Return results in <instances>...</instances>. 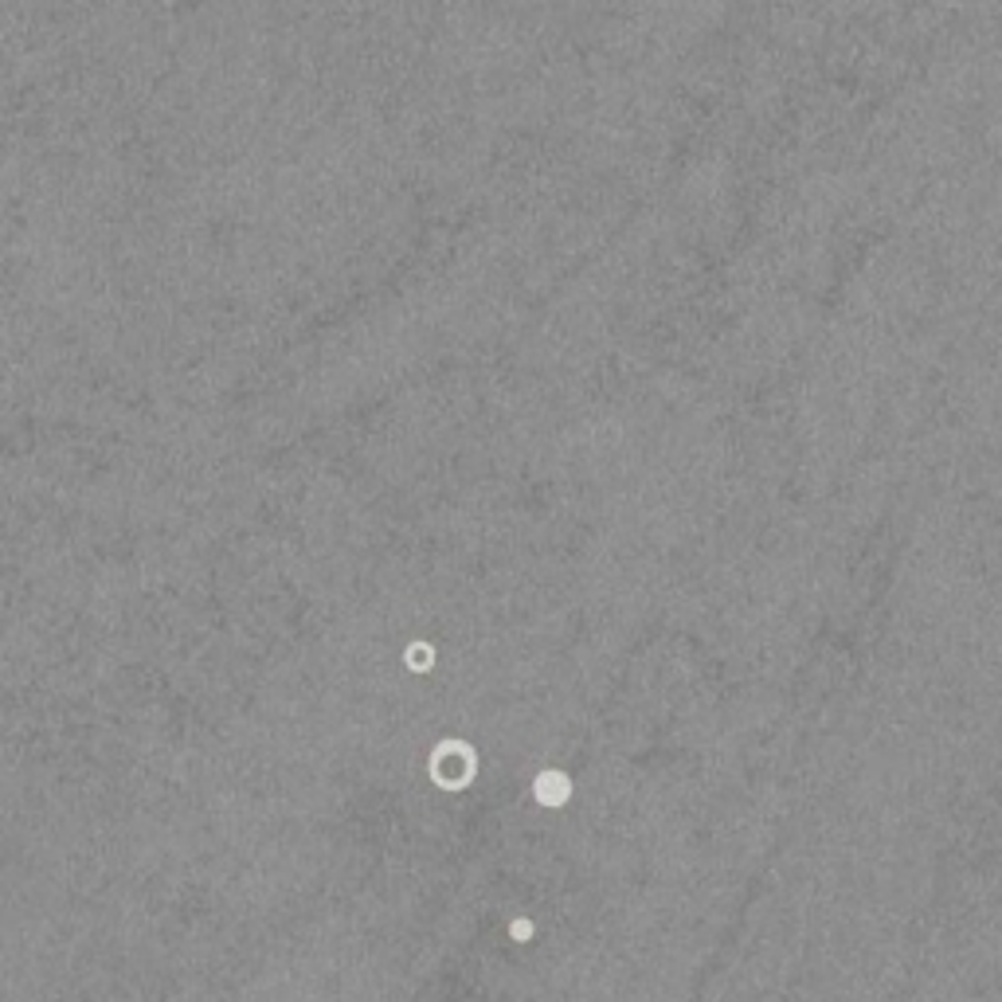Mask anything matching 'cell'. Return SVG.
<instances>
[{"label": "cell", "instance_id": "cell-1", "mask_svg": "<svg viewBox=\"0 0 1002 1002\" xmlns=\"http://www.w3.org/2000/svg\"><path fill=\"white\" fill-rule=\"evenodd\" d=\"M475 768H478L475 748L463 744V741H447V744H438V748L431 752V776H435V783L443 791L466 788V783L475 779Z\"/></svg>", "mask_w": 1002, "mask_h": 1002}, {"label": "cell", "instance_id": "cell-2", "mask_svg": "<svg viewBox=\"0 0 1002 1002\" xmlns=\"http://www.w3.org/2000/svg\"><path fill=\"white\" fill-rule=\"evenodd\" d=\"M568 795H572V779L564 776V771H541V776L533 779V799H537L541 806H564Z\"/></svg>", "mask_w": 1002, "mask_h": 1002}]
</instances>
